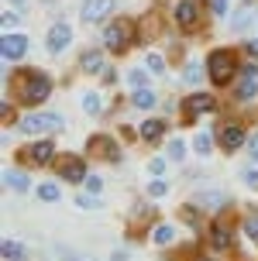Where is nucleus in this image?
I'll return each mask as SVG.
<instances>
[{"label": "nucleus", "instance_id": "obj_1", "mask_svg": "<svg viewBox=\"0 0 258 261\" xmlns=\"http://www.w3.org/2000/svg\"><path fill=\"white\" fill-rule=\"evenodd\" d=\"M49 93H52V79L38 69H21L14 79V96L25 107H38L41 100H49Z\"/></svg>", "mask_w": 258, "mask_h": 261}, {"label": "nucleus", "instance_id": "obj_2", "mask_svg": "<svg viewBox=\"0 0 258 261\" xmlns=\"http://www.w3.org/2000/svg\"><path fill=\"white\" fill-rule=\"evenodd\" d=\"M206 69H210V79L217 86H227L234 69H238V59H234L231 48H217V52H210V59H206Z\"/></svg>", "mask_w": 258, "mask_h": 261}, {"label": "nucleus", "instance_id": "obj_3", "mask_svg": "<svg viewBox=\"0 0 258 261\" xmlns=\"http://www.w3.org/2000/svg\"><path fill=\"white\" fill-rule=\"evenodd\" d=\"M131 41H134V24L128 17H117L114 24L103 31V45H107V52H114V55H121Z\"/></svg>", "mask_w": 258, "mask_h": 261}, {"label": "nucleus", "instance_id": "obj_4", "mask_svg": "<svg viewBox=\"0 0 258 261\" xmlns=\"http://www.w3.org/2000/svg\"><path fill=\"white\" fill-rule=\"evenodd\" d=\"M176 24H179L182 31H200V24H203V7H200L196 0L176 4Z\"/></svg>", "mask_w": 258, "mask_h": 261}, {"label": "nucleus", "instance_id": "obj_5", "mask_svg": "<svg viewBox=\"0 0 258 261\" xmlns=\"http://www.w3.org/2000/svg\"><path fill=\"white\" fill-rule=\"evenodd\" d=\"M65 120L59 117V114H28L25 120H21V130L25 134H41V130H62Z\"/></svg>", "mask_w": 258, "mask_h": 261}, {"label": "nucleus", "instance_id": "obj_6", "mask_svg": "<svg viewBox=\"0 0 258 261\" xmlns=\"http://www.w3.org/2000/svg\"><path fill=\"white\" fill-rule=\"evenodd\" d=\"M214 110V96L210 93H193L186 103H182V117H186V124H193L200 114H210Z\"/></svg>", "mask_w": 258, "mask_h": 261}, {"label": "nucleus", "instance_id": "obj_7", "mask_svg": "<svg viewBox=\"0 0 258 261\" xmlns=\"http://www.w3.org/2000/svg\"><path fill=\"white\" fill-rule=\"evenodd\" d=\"M69 41H73V28L65 24V21H55V24L49 28V52L59 55L69 48Z\"/></svg>", "mask_w": 258, "mask_h": 261}, {"label": "nucleus", "instance_id": "obj_8", "mask_svg": "<svg viewBox=\"0 0 258 261\" xmlns=\"http://www.w3.org/2000/svg\"><path fill=\"white\" fill-rule=\"evenodd\" d=\"M25 52H28V38H25V35H11V31H7L4 41H0V55H4L7 62H17Z\"/></svg>", "mask_w": 258, "mask_h": 261}, {"label": "nucleus", "instance_id": "obj_9", "mask_svg": "<svg viewBox=\"0 0 258 261\" xmlns=\"http://www.w3.org/2000/svg\"><path fill=\"white\" fill-rule=\"evenodd\" d=\"M59 175H62L65 182H86V165H83V158H62V162H59Z\"/></svg>", "mask_w": 258, "mask_h": 261}, {"label": "nucleus", "instance_id": "obj_10", "mask_svg": "<svg viewBox=\"0 0 258 261\" xmlns=\"http://www.w3.org/2000/svg\"><path fill=\"white\" fill-rule=\"evenodd\" d=\"M245 144V127L241 124H224L220 127V148L224 151H238Z\"/></svg>", "mask_w": 258, "mask_h": 261}, {"label": "nucleus", "instance_id": "obj_11", "mask_svg": "<svg viewBox=\"0 0 258 261\" xmlns=\"http://www.w3.org/2000/svg\"><path fill=\"white\" fill-rule=\"evenodd\" d=\"M90 155H100V158H107V162H117V158H121V148H117L110 138L93 134V138H90Z\"/></svg>", "mask_w": 258, "mask_h": 261}, {"label": "nucleus", "instance_id": "obj_12", "mask_svg": "<svg viewBox=\"0 0 258 261\" xmlns=\"http://www.w3.org/2000/svg\"><path fill=\"white\" fill-rule=\"evenodd\" d=\"M210 244H214L217 251H227V248H231V227H227L224 220H217L214 227H210Z\"/></svg>", "mask_w": 258, "mask_h": 261}, {"label": "nucleus", "instance_id": "obj_13", "mask_svg": "<svg viewBox=\"0 0 258 261\" xmlns=\"http://www.w3.org/2000/svg\"><path fill=\"white\" fill-rule=\"evenodd\" d=\"M25 155L31 158L35 165H49V162H52V155H55V148H52V141H38V144H31V148H28Z\"/></svg>", "mask_w": 258, "mask_h": 261}, {"label": "nucleus", "instance_id": "obj_14", "mask_svg": "<svg viewBox=\"0 0 258 261\" xmlns=\"http://www.w3.org/2000/svg\"><path fill=\"white\" fill-rule=\"evenodd\" d=\"M110 7H114V0H86L83 4V21H100Z\"/></svg>", "mask_w": 258, "mask_h": 261}, {"label": "nucleus", "instance_id": "obj_15", "mask_svg": "<svg viewBox=\"0 0 258 261\" xmlns=\"http://www.w3.org/2000/svg\"><path fill=\"white\" fill-rule=\"evenodd\" d=\"M79 69H83L86 76H97V72H103V55L97 52V48L83 52V59H79Z\"/></svg>", "mask_w": 258, "mask_h": 261}, {"label": "nucleus", "instance_id": "obj_16", "mask_svg": "<svg viewBox=\"0 0 258 261\" xmlns=\"http://www.w3.org/2000/svg\"><path fill=\"white\" fill-rule=\"evenodd\" d=\"M142 41H152V38H158L162 35V21H158V14H145L142 17Z\"/></svg>", "mask_w": 258, "mask_h": 261}, {"label": "nucleus", "instance_id": "obj_17", "mask_svg": "<svg viewBox=\"0 0 258 261\" xmlns=\"http://www.w3.org/2000/svg\"><path fill=\"white\" fill-rule=\"evenodd\" d=\"M255 17H258V14L251 11V4H245V7L231 17V28H234V31H248V28L255 24Z\"/></svg>", "mask_w": 258, "mask_h": 261}, {"label": "nucleus", "instance_id": "obj_18", "mask_svg": "<svg viewBox=\"0 0 258 261\" xmlns=\"http://www.w3.org/2000/svg\"><path fill=\"white\" fill-rule=\"evenodd\" d=\"M138 134H142L145 141H162V134H166V120H152V117H148Z\"/></svg>", "mask_w": 258, "mask_h": 261}, {"label": "nucleus", "instance_id": "obj_19", "mask_svg": "<svg viewBox=\"0 0 258 261\" xmlns=\"http://www.w3.org/2000/svg\"><path fill=\"white\" fill-rule=\"evenodd\" d=\"M131 103H134V107H142V110H152V107L158 103V96H155V93L148 90V86H142V90H134Z\"/></svg>", "mask_w": 258, "mask_h": 261}, {"label": "nucleus", "instance_id": "obj_20", "mask_svg": "<svg viewBox=\"0 0 258 261\" xmlns=\"http://www.w3.org/2000/svg\"><path fill=\"white\" fill-rule=\"evenodd\" d=\"M4 186H7V189H17V193H25V189H28V175H25V172L7 169V172H4Z\"/></svg>", "mask_w": 258, "mask_h": 261}, {"label": "nucleus", "instance_id": "obj_21", "mask_svg": "<svg viewBox=\"0 0 258 261\" xmlns=\"http://www.w3.org/2000/svg\"><path fill=\"white\" fill-rule=\"evenodd\" d=\"M255 96H258L255 76H245V79H241V86H238V100H255Z\"/></svg>", "mask_w": 258, "mask_h": 261}, {"label": "nucleus", "instance_id": "obj_22", "mask_svg": "<svg viewBox=\"0 0 258 261\" xmlns=\"http://www.w3.org/2000/svg\"><path fill=\"white\" fill-rule=\"evenodd\" d=\"M193 148L200 151V155H210V148H214V138H210L206 130H200V134L193 138Z\"/></svg>", "mask_w": 258, "mask_h": 261}, {"label": "nucleus", "instance_id": "obj_23", "mask_svg": "<svg viewBox=\"0 0 258 261\" xmlns=\"http://www.w3.org/2000/svg\"><path fill=\"white\" fill-rule=\"evenodd\" d=\"M4 258L7 261H25V248L14 244V241H4Z\"/></svg>", "mask_w": 258, "mask_h": 261}, {"label": "nucleus", "instance_id": "obj_24", "mask_svg": "<svg viewBox=\"0 0 258 261\" xmlns=\"http://www.w3.org/2000/svg\"><path fill=\"white\" fill-rule=\"evenodd\" d=\"M172 162H182L186 158V144H182V138H176V141H169V151H166Z\"/></svg>", "mask_w": 258, "mask_h": 261}, {"label": "nucleus", "instance_id": "obj_25", "mask_svg": "<svg viewBox=\"0 0 258 261\" xmlns=\"http://www.w3.org/2000/svg\"><path fill=\"white\" fill-rule=\"evenodd\" d=\"M83 110H86V114H100L103 110L100 96H97V93H86V96H83Z\"/></svg>", "mask_w": 258, "mask_h": 261}, {"label": "nucleus", "instance_id": "obj_26", "mask_svg": "<svg viewBox=\"0 0 258 261\" xmlns=\"http://www.w3.org/2000/svg\"><path fill=\"white\" fill-rule=\"evenodd\" d=\"M172 237H176V234H172V227H166V223H162V227H155V230H152V241H155V244H169Z\"/></svg>", "mask_w": 258, "mask_h": 261}, {"label": "nucleus", "instance_id": "obj_27", "mask_svg": "<svg viewBox=\"0 0 258 261\" xmlns=\"http://www.w3.org/2000/svg\"><path fill=\"white\" fill-rule=\"evenodd\" d=\"M196 203H203V206H224V196L220 193H200Z\"/></svg>", "mask_w": 258, "mask_h": 261}, {"label": "nucleus", "instance_id": "obj_28", "mask_svg": "<svg viewBox=\"0 0 258 261\" xmlns=\"http://www.w3.org/2000/svg\"><path fill=\"white\" fill-rule=\"evenodd\" d=\"M38 199H45V203H55L59 199V186H38Z\"/></svg>", "mask_w": 258, "mask_h": 261}, {"label": "nucleus", "instance_id": "obj_29", "mask_svg": "<svg viewBox=\"0 0 258 261\" xmlns=\"http://www.w3.org/2000/svg\"><path fill=\"white\" fill-rule=\"evenodd\" d=\"M128 79H131L134 90H142L145 83H148V72H145V69H134V72H128Z\"/></svg>", "mask_w": 258, "mask_h": 261}, {"label": "nucleus", "instance_id": "obj_30", "mask_svg": "<svg viewBox=\"0 0 258 261\" xmlns=\"http://www.w3.org/2000/svg\"><path fill=\"white\" fill-rule=\"evenodd\" d=\"M145 65H148L152 72H162V69H166V59H162V55H155V52H148V59H145Z\"/></svg>", "mask_w": 258, "mask_h": 261}, {"label": "nucleus", "instance_id": "obj_31", "mask_svg": "<svg viewBox=\"0 0 258 261\" xmlns=\"http://www.w3.org/2000/svg\"><path fill=\"white\" fill-rule=\"evenodd\" d=\"M182 79H186V83H200V79H203L200 65H196V62H190V65H186V72H182Z\"/></svg>", "mask_w": 258, "mask_h": 261}, {"label": "nucleus", "instance_id": "obj_32", "mask_svg": "<svg viewBox=\"0 0 258 261\" xmlns=\"http://www.w3.org/2000/svg\"><path fill=\"white\" fill-rule=\"evenodd\" d=\"M245 234L251 237V241H258V217H248L245 220Z\"/></svg>", "mask_w": 258, "mask_h": 261}, {"label": "nucleus", "instance_id": "obj_33", "mask_svg": "<svg viewBox=\"0 0 258 261\" xmlns=\"http://www.w3.org/2000/svg\"><path fill=\"white\" fill-rule=\"evenodd\" d=\"M169 186L166 182H148V196H166Z\"/></svg>", "mask_w": 258, "mask_h": 261}, {"label": "nucleus", "instance_id": "obj_34", "mask_svg": "<svg viewBox=\"0 0 258 261\" xmlns=\"http://www.w3.org/2000/svg\"><path fill=\"white\" fill-rule=\"evenodd\" d=\"M182 220L190 227H196V206H182Z\"/></svg>", "mask_w": 258, "mask_h": 261}, {"label": "nucleus", "instance_id": "obj_35", "mask_svg": "<svg viewBox=\"0 0 258 261\" xmlns=\"http://www.w3.org/2000/svg\"><path fill=\"white\" fill-rule=\"evenodd\" d=\"M241 179H245V186H248V189H258V172H245Z\"/></svg>", "mask_w": 258, "mask_h": 261}, {"label": "nucleus", "instance_id": "obj_36", "mask_svg": "<svg viewBox=\"0 0 258 261\" xmlns=\"http://www.w3.org/2000/svg\"><path fill=\"white\" fill-rule=\"evenodd\" d=\"M210 11H214V14H224V11H227V0H210Z\"/></svg>", "mask_w": 258, "mask_h": 261}, {"label": "nucleus", "instance_id": "obj_37", "mask_svg": "<svg viewBox=\"0 0 258 261\" xmlns=\"http://www.w3.org/2000/svg\"><path fill=\"white\" fill-rule=\"evenodd\" d=\"M0 117H4V124H11V103H7V100L0 103Z\"/></svg>", "mask_w": 258, "mask_h": 261}, {"label": "nucleus", "instance_id": "obj_38", "mask_svg": "<svg viewBox=\"0 0 258 261\" xmlns=\"http://www.w3.org/2000/svg\"><path fill=\"white\" fill-rule=\"evenodd\" d=\"M62 251V258H69V261H90V258H83V254H76V251H65V248H59Z\"/></svg>", "mask_w": 258, "mask_h": 261}, {"label": "nucleus", "instance_id": "obj_39", "mask_svg": "<svg viewBox=\"0 0 258 261\" xmlns=\"http://www.w3.org/2000/svg\"><path fill=\"white\" fill-rule=\"evenodd\" d=\"M14 24H17V14L7 11V14H4V28H14Z\"/></svg>", "mask_w": 258, "mask_h": 261}, {"label": "nucleus", "instance_id": "obj_40", "mask_svg": "<svg viewBox=\"0 0 258 261\" xmlns=\"http://www.w3.org/2000/svg\"><path fill=\"white\" fill-rule=\"evenodd\" d=\"M86 186H90V189H93L97 196H100V189H103V182H100V179H86Z\"/></svg>", "mask_w": 258, "mask_h": 261}, {"label": "nucleus", "instance_id": "obj_41", "mask_svg": "<svg viewBox=\"0 0 258 261\" xmlns=\"http://www.w3.org/2000/svg\"><path fill=\"white\" fill-rule=\"evenodd\" d=\"M258 69H255V62H248V65H241V76H255Z\"/></svg>", "mask_w": 258, "mask_h": 261}, {"label": "nucleus", "instance_id": "obj_42", "mask_svg": "<svg viewBox=\"0 0 258 261\" xmlns=\"http://www.w3.org/2000/svg\"><path fill=\"white\" fill-rule=\"evenodd\" d=\"M251 158H255V162H258V134H255V138H251Z\"/></svg>", "mask_w": 258, "mask_h": 261}, {"label": "nucleus", "instance_id": "obj_43", "mask_svg": "<svg viewBox=\"0 0 258 261\" xmlns=\"http://www.w3.org/2000/svg\"><path fill=\"white\" fill-rule=\"evenodd\" d=\"M248 52H251V55H258V38H251V41H248Z\"/></svg>", "mask_w": 258, "mask_h": 261}, {"label": "nucleus", "instance_id": "obj_44", "mask_svg": "<svg viewBox=\"0 0 258 261\" xmlns=\"http://www.w3.org/2000/svg\"><path fill=\"white\" fill-rule=\"evenodd\" d=\"M255 24H258V17H255Z\"/></svg>", "mask_w": 258, "mask_h": 261}]
</instances>
